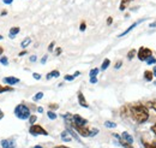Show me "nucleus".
I'll return each instance as SVG.
<instances>
[{
    "instance_id": "f257e3e1",
    "label": "nucleus",
    "mask_w": 156,
    "mask_h": 148,
    "mask_svg": "<svg viewBox=\"0 0 156 148\" xmlns=\"http://www.w3.org/2000/svg\"><path fill=\"white\" fill-rule=\"evenodd\" d=\"M130 112H131V116L133 117V119L136 120L137 123H139V124L147 122L148 118H149V111H148V109L144 105H142V104H135V105H132Z\"/></svg>"
},
{
    "instance_id": "f03ea898",
    "label": "nucleus",
    "mask_w": 156,
    "mask_h": 148,
    "mask_svg": "<svg viewBox=\"0 0 156 148\" xmlns=\"http://www.w3.org/2000/svg\"><path fill=\"white\" fill-rule=\"evenodd\" d=\"M15 116L17 117V118H20V119H28L29 117H30V110H29V107L28 106H25L24 104H20V105H17L16 106V109H15Z\"/></svg>"
},
{
    "instance_id": "7ed1b4c3",
    "label": "nucleus",
    "mask_w": 156,
    "mask_h": 148,
    "mask_svg": "<svg viewBox=\"0 0 156 148\" xmlns=\"http://www.w3.org/2000/svg\"><path fill=\"white\" fill-rule=\"evenodd\" d=\"M137 56H138V59L139 60H147L149 57L153 56V52H151V50H149V48H147V47H140L139 48V51L137 52Z\"/></svg>"
},
{
    "instance_id": "20e7f679",
    "label": "nucleus",
    "mask_w": 156,
    "mask_h": 148,
    "mask_svg": "<svg viewBox=\"0 0 156 148\" xmlns=\"http://www.w3.org/2000/svg\"><path fill=\"white\" fill-rule=\"evenodd\" d=\"M29 132H30L33 136H37V135H44V136H47V135H48V132L43 129L41 125H36V124H34V125L30 127Z\"/></svg>"
},
{
    "instance_id": "39448f33",
    "label": "nucleus",
    "mask_w": 156,
    "mask_h": 148,
    "mask_svg": "<svg viewBox=\"0 0 156 148\" xmlns=\"http://www.w3.org/2000/svg\"><path fill=\"white\" fill-rule=\"evenodd\" d=\"M72 122H73V125H76V127H85L88 123V120L84 119L83 117H80L79 114L72 116Z\"/></svg>"
},
{
    "instance_id": "423d86ee",
    "label": "nucleus",
    "mask_w": 156,
    "mask_h": 148,
    "mask_svg": "<svg viewBox=\"0 0 156 148\" xmlns=\"http://www.w3.org/2000/svg\"><path fill=\"white\" fill-rule=\"evenodd\" d=\"M4 82L7 84V86H13V84H17V83H20V78H17V77H15V76H9V77H5L4 78Z\"/></svg>"
},
{
    "instance_id": "0eeeda50",
    "label": "nucleus",
    "mask_w": 156,
    "mask_h": 148,
    "mask_svg": "<svg viewBox=\"0 0 156 148\" xmlns=\"http://www.w3.org/2000/svg\"><path fill=\"white\" fill-rule=\"evenodd\" d=\"M1 147L2 148H15L16 147V143L12 139H9V140H1Z\"/></svg>"
},
{
    "instance_id": "6e6552de",
    "label": "nucleus",
    "mask_w": 156,
    "mask_h": 148,
    "mask_svg": "<svg viewBox=\"0 0 156 148\" xmlns=\"http://www.w3.org/2000/svg\"><path fill=\"white\" fill-rule=\"evenodd\" d=\"M73 128L77 130V132L80 136H83V137H88L89 136V129H87L85 127H76V125H73Z\"/></svg>"
},
{
    "instance_id": "1a4fd4ad",
    "label": "nucleus",
    "mask_w": 156,
    "mask_h": 148,
    "mask_svg": "<svg viewBox=\"0 0 156 148\" xmlns=\"http://www.w3.org/2000/svg\"><path fill=\"white\" fill-rule=\"evenodd\" d=\"M78 102H79V105L82 107H85V109L89 107V105H88V102H87V100H85V98H84V95L82 93H78Z\"/></svg>"
},
{
    "instance_id": "9d476101",
    "label": "nucleus",
    "mask_w": 156,
    "mask_h": 148,
    "mask_svg": "<svg viewBox=\"0 0 156 148\" xmlns=\"http://www.w3.org/2000/svg\"><path fill=\"white\" fill-rule=\"evenodd\" d=\"M140 22H142V19H140V20H138V22H136V23H133L132 25H130V27H129V28H127V29H126L124 33H121V34L119 35V37H122V36H125V35H127V34H129V33H130L132 29H135V28H136V27L139 24V23H140Z\"/></svg>"
},
{
    "instance_id": "9b49d317",
    "label": "nucleus",
    "mask_w": 156,
    "mask_h": 148,
    "mask_svg": "<svg viewBox=\"0 0 156 148\" xmlns=\"http://www.w3.org/2000/svg\"><path fill=\"white\" fill-rule=\"evenodd\" d=\"M121 139H122L125 142H127V143H132V142H133V137H132L129 132H126V131H124V132L121 134Z\"/></svg>"
},
{
    "instance_id": "f8f14e48",
    "label": "nucleus",
    "mask_w": 156,
    "mask_h": 148,
    "mask_svg": "<svg viewBox=\"0 0 156 148\" xmlns=\"http://www.w3.org/2000/svg\"><path fill=\"white\" fill-rule=\"evenodd\" d=\"M20 31V27H13V28H11V29H10L9 37H10V39H15V37H16V35H17Z\"/></svg>"
},
{
    "instance_id": "ddd939ff",
    "label": "nucleus",
    "mask_w": 156,
    "mask_h": 148,
    "mask_svg": "<svg viewBox=\"0 0 156 148\" xmlns=\"http://www.w3.org/2000/svg\"><path fill=\"white\" fill-rule=\"evenodd\" d=\"M61 139H62L64 141H66V142H70V141H71V137L69 136V131H67V130H64V131L61 132Z\"/></svg>"
},
{
    "instance_id": "4468645a",
    "label": "nucleus",
    "mask_w": 156,
    "mask_h": 148,
    "mask_svg": "<svg viewBox=\"0 0 156 148\" xmlns=\"http://www.w3.org/2000/svg\"><path fill=\"white\" fill-rule=\"evenodd\" d=\"M153 77H154V75H153V71H149V70H147V71L144 72V78H145L148 82L153 81Z\"/></svg>"
},
{
    "instance_id": "2eb2a0df",
    "label": "nucleus",
    "mask_w": 156,
    "mask_h": 148,
    "mask_svg": "<svg viewBox=\"0 0 156 148\" xmlns=\"http://www.w3.org/2000/svg\"><path fill=\"white\" fill-rule=\"evenodd\" d=\"M59 76H60V72H59L58 70H53L52 72H49V74L46 76V78L47 80H51L52 77H59Z\"/></svg>"
},
{
    "instance_id": "dca6fc26",
    "label": "nucleus",
    "mask_w": 156,
    "mask_h": 148,
    "mask_svg": "<svg viewBox=\"0 0 156 148\" xmlns=\"http://www.w3.org/2000/svg\"><path fill=\"white\" fill-rule=\"evenodd\" d=\"M109 64H111V60H109V59H105L103 63H102V65H101V70H102V71L107 70V68L109 66Z\"/></svg>"
},
{
    "instance_id": "f3484780",
    "label": "nucleus",
    "mask_w": 156,
    "mask_h": 148,
    "mask_svg": "<svg viewBox=\"0 0 156 148\" xmlns=\"http://www.w3.org/2000/svg\"><path fill=\"white\" fill-rule=\"evenodd\" d=\"M129 2H130V0H122L121 2H120V6H119V10L120 11H124L126 7H127V5H129Z\"/></svg>"
},
{
    "instance_id": "a211bd4d",
    "label": "nucleus",
    "mask_w": 156,
    "mask_h": 148,
    "mask_svg": "<svg viewBox=\"0 0 156 148\" xmlns=\"http://www.w3.org/2000/svg\"><path fill=\"white\" fill-rule=\"evenodd\" d=\"M142 143H143V146L145 148H156V140L153 143H148L147 141H143V140H142Z\"/></svg>"
},
{
    "instance_id": "6ab92c4d",
    "label": "nucleus",
    "mask_w": 156,
    "mask_h": 148,
    "mask_svg": "<svg viewBox=\"0 0 156 148\" xmlns=\"http://www.w3.org/2000/svg\"><path fill=\"white\" fill-rule=\"evenodd\" d=\"M30 42H31V39H30V37H27V39H24V40L22 41L20 46H22L23 48H25L27 46H29V45H30Z\"/></svg>"
},
{
    "instance_id": "aec40b11",
    "label": "nucleus",
    "mask_w": 156,
    "mask_h": 148,
    "mask_svg": "<svg viewBox=\"0 0 156 148\" xmlns=\"http://www.w3.org/2000/svg\"><path fill=\"white\" fill-rule=\"evenodd\" d=\"M12 91H13V88L10 87V86H5V87L0 86V94H1V93H5V92H12Z\"/></svg>"
},
{
    "instance_id": "412c9836",
    "label": "nucleus",
    "mask_w": 156,
    "mask_h": 148,
    "mask_svg": "<svg viewBox=\"0 0 156 148\" xmlns=\"http://www.w3.org/2000/svg\"><path fill=\"white\" fill-rule=\"evenodd\" d=\"M119 142H120V145H121L122 147H125V148H133L131 143H127V142H125V141L121 139V136H120V139H119Z\"/></svg>"
},
{
    "instance_id": "4be33fe9",
    "label": "nucleus",
    "mask_w": 156,
    "mask_h": 148,
    "mask_svg": "<svg viewBox=\"0 0 156 148\" xmlns=\"http://www.w3.org/2000/svg\"><path fill=\"white\" fill-rule=\"evenodd\" d=\"M105 127H106V128H115L117 124H115L114 122H109V120H107V122H105Z\"/></svg>"
},
{
    "instance_id": "5701e85b",
    "label": "nucleus",
    "mask_w": 156,
    "mask_h": 148,
    "mask_svg": "<svg viewBox=\"0 0 156 148\" xmlns=\"http://www.w3.org/2000/svg\"><path fill=\"white\" fill-rule=\"evenodd\" d=\"M47 116H48V118H49V119H52V120L57 119V114H55L53 111H48L47 112Z\"/></svg>"
},
{
    "instance_id": "b1692460",
    "label": "nucleus",
    "mask_w": 156,
    "mask_h": 148,
    "mask_svg": "<svg viewBox=\"0 0 156 148\" xmlns=\"http://www.w3.org/2000/svg\"><path fill=\"white\" fill-rule=\"evenodd\" d=\"M98 129H96V128L89 129V136H90V137H93V136H95V135H98Z\"/></svg>"
},
{
    "instance_id": "393cba45",
    "label": "nucleus",
    "mask_w": 156,
    "mask_h": 148,
    "mask_svg": "<svg viewBox=\"0 0 156 148\" xmlns=\"http://www.w3.org/2000/svg\"><path fill=\"white\" fill-rule=\"evenodd\" d=\"M0 63H1V65H5V66H7V65H9V59H7V57H1V59H0Z\"/></svg>"
},
{
    "instance_id": "a878e982",
    "label": "nucleus",
    "mask_w": 156,
    "mask_h": 148,
    "mask_svg": "<svg viewBox=\"0 0 156 148\" xmlns=\"http://www.w3.org/2000/svg\"><path fill=\"white\" fill-rule=\"evenodd\" d=\"M155 63H156V59L153 56L149 57V58L147 59V64H148V65H151V64H155Z\"/></svg>"
},
{
    "instance_id": "bb28decb",
    "label": "nucleus",
    "mask_w": 156,
    "mask_h": 148,
    "mask_svg": "<svg viewBox=\"0 0 156 148\" xmlns=\"http://www.w3.org/2000/svg\"><path fill=\"white\" fill-rule=\"evenodd\" d=\"M136 53H137V51H136V50H131V51H130V52L127 53V58H129V59L131 60V59H132L133 57L136 56Z\"/></svg>"
},
{
    "instance_id": "cd10ccee",
    "label": "nucleus",
    "mask_w": 156,
    "mask_h": 148,
    "mask_svg": "<svg viewBox=\"0 0 156 148\" xmlns=\"http://www.w3.org/2000/svg\"><path fill=\"white\" fill-rule=\"evenodd\" d=\"M42 98H43V93L40 92V93H37V94H36L34 98H33V100H34V101H37V100H41Z\"/></svg>"
},
{
    "instance_id": "c85d7f7f",
    "label": "nucleus",
    "mask_w": 156,
    "mask_h": 148,
    "mask_svg": "<svg viewBox=\"0 0 156 148\" xmlns=\"http://www.w3.org/2000/svg\"><path fill=\"white\" fill-rule=\"evenodd\" d=\"M67 131H69V134H71V135H72V136H73V137H75V139H76L77 141H79V139H78V136H77V135H76V132H75V131L72 130V128H70V127H69V128H67Z\"/></svg>"
},
{
    "instance_id": "c756f323",
    "label": "nucleus",
    "mask_w": 156,
    "mask_h": 148,
    "mask_svg": "<svg viewBox=\"0 0 156 148\" xmlns=\"http://www.w3.org/2000/svg\"><path fill=\"white\" fill-rule=\"evenodd\" d=\"M98 72H100V71H98V69H96V68H95V69H93V70H91V71H90V77H96V75L98 74Z\"/></svg>"
},
{
    "instance_id": "7c9ffc66",
    "label": "nucleus",
    "mask_w": 156,
    "mask_h": 148,
    "mask_svg": "<svg viewBox=\"0 0 156 148\" xmlns=\"http://www.w3.org/2000/svg\"><path fill=\"white\" fill-rule=\"evenodd\" d=\"M29 118H30V119H29L30 124H31V125H34V124H35V122H36V119H37V117H36V116H30Z\"/></svg>"
},
{
    "instance_id": "2f4dec72",
    "label": "nucleus",
    "mask_w": 156,
    "mask_h": 148,
    "mask_svg": "<svg viewBox=\"0 0 156 148\" xmlns=\"http://www.w3.org/2000/svg\"><path fill=\"white\" fill-rule=\"evenodd\" d=\"M85 28H87V24H85L84 22H82V23H80V25H79V30H80V31H84V30H85Z\"/></svg>"
},
{
    "instance_id": "473e14b6",
    "label": "nucleus",
    "mask_w": 156,
    "mask_h": 148,
    "mask_svg": "<svg viewBox=\"0 0 156 148\" xmlns=\"http://www.w3.org/2000/svg\"><path fill=\"white\" fill-rule=\"evenodd\" d=\"M73 80H75L73 75H66L65 76V81H73Z\"/></svg>"
},
{
    "instance_id": "72a5a7b5",
    "label": "nucleus",
    "mask_w": 156,
    "mask_h": 148,
    "mask_svg": "<svg viewBox=\"0 0 156 148\" xmlns=\"http://www.w3.org/2000/svg\"><path fill=\"white\" fill-rule=\"evenodd\" d=\"M149 106H151V107H153V109H154V110L156 111V99L149 102Z\"/></svg>"
},
{
    "instance_id": "f704fd0d",
    "label": "nucleus",
    "mask_w": 156,
    "mask_h": 148,
    "mask_svg": "<svg viewBox=\"0 0 156 148\" xmlns=\"http://www.w3.org/2000/svg\"><path fill=\"white\" fill-rule=\"evenodd\" d=\"M54 45H55L54 42H51V43H49V46H48V51H49V52H52V51H53V48H54Z\"/></svg>"
},
{
    "instance_id": "c9c22d12",
    "label": "nucleus",
    "mask_w": 156,
    "mask_h": 148,
    "mask_svg": "<svg viewBox=\"0 0 156 148\" xmlns=\"http://www.w3.org/2000/svg\"><path fill=\"white\" fill-rule=\"evenodd\" d=\"M90 83H98V78L96 77H90Z\"/></svg>"
},
{
    "instance_id": "e433bc0d",
    "label": "nucleus",
    "mask_w": 156,
    "mask_h": 148,
    "mask_svg": "<svg viewBox=\"0 0 156 148\" xmlns=\"http://www.w3.org/2000/svg\"><path fill=\"white\" fill-rule=\"evenodd\" d=\"M33 77H34L35 80H40V78H41V75L40 74H33Z\"/></svg>"
},
{
    "instance_id": "4c0bfd02",
    "label": "nucleus",
    "mask_w": 156,
    "mask_h": 148,
    "mask_svg": "<svg viewBox=\"0 0 156 148\" xmlns=\"http://www.w3.org/2000/svg\"><path fill=\"white\" fill-rule=\"evenodd\" d=\"M55 54H57V56H60V54H61V48H60V47H58V48L55 50Z\"/></svg>"
},
{
    "instance_id": "58836bf2",
    "label": "nucleus",
    "mask_w": 156,
    "mask_h": 148,
    "mask_svg": "<svg viewBox=\"0 0 156 148\" xmlns=\"http://www.w3.org/2000/svg\"><path fill=\"white\" fill-rule=\"evenodd\" d=\"M36 59H37L36 56H31L30 58H29V60H30V61H33V63H34V61H36Z\"/></svg>"
},
{
    "instance_id": "ea45409f",
    "label": "nucleus",
    "mask_w": 156,
    "mask_h": 148,
    "mask_svg": "<svg viewBox=\"0 0 156 148\" xmlns=\"http://www.w3.org/2000/svg\"><path fill=\"white\" fill-rule=\"evenodd\" d=\"M112 22H113V18H112V17H108V18H107V24H108V25H111Z\"/></svg>"
},
{
    "instance_id": "a19ab883",
    "label": "nucleus",
    "mask_w": 156,
    "mask_h": 148,
    "mask_svg": "<svg viewBox=\"0 0 156 148\" xmlns=\"http://www.w3.org/2000/svg\"><path fill=\"white\" fill-rule=\"evenodd\" d=\"M121 65H122V61H118L117 64H115V66H114V68H115V69H119Z\"/></svg>"
},
{
    "instance_id": "79ce46f5",
    "label": "nucleus",
    "mask_w": 156,
    "mask_h": 148,
    "mask_svg": "<svg viewBox=\"0 0 156 148\" xmlns=\"http://www.w3.org/2000/svg\"><path fill=\"white\" fill-rule=\"evenodd\" d=\"M2 1H4V4L10 5V4H12V1H13V0H2Z\"/></svg>"
},
{
    "instance_id": "37998d69",
    "label": "nucleus",
    "mask_w": 156,
    "mask_h": 148,
    "mask_svg": "<svg viewBox=\"0 0 156 148\" xmlns=\"http://www.w3.org/2000/svg\"><path fill=\"white\" fill-rule=\"evenodd\" d=\"M46 60H47V56H43L42 57V59H41V63H42V64H44V63H46Z\"/></svg>"
},
{
    "instance_id": "c03bdc74",
    "label": "nucleus",
    "mask_w": 156,
    "mask_h": 148,
    "mask_svg": "<svg viewBox=\"0 0 156 148\" xmlns=\"http://www.w3.org/2000/svg\"><path fill=\"white\" fill-rule=\"evenodd\" d=\"M49 107H51V109H58V105H57V104H54V105H53V104H51V105H49Z\"/></svg>"
},
{
    "instance_id": "a18cd8bd",
    "label": "nucleus",
    "mask_w": 156,
    "mask_h": 148,
    "mask_svg": "<svg viewBox=\"0 0 156 148\" xmlns=\"http://www.w3.org/2000/svg\"><path fill=\"white\" fill-rule=\"evenodd\" d=\"M151 131H153V132H154V134L156 135V124H154V125L151 127Z\"/></svg>"
},
{
    "instance_id": "49530a36",
    "label": "nucleus",
    "mask_w": 156,
    "mask_h": 148,
    "mask_svg": "<svg viewBox=\"0 0 156 148\" xmlns=\"http://www.w3.org/2000/svg\"><path fill=\"white\" fill-rule=\"evenodd\" d=\"M6 15H7V11H5V10L1 11V13H0V16H6Z\"/></svg>"
},
{
    "instance_id": "de8ad7c7",
    "label": "nucleus",
    "mask_w": 156,
    "mask_h": 148,
    "mask_svg": "<svg viewBox=\"0 0 156 148\" xmlns=\"http://www.w3.org/2000/svg\"><path fill=\"white\" fill-rule=\"evenodd\" d=\"M24 54H27V51H22V52H20V53L18 54V56L22 57V56H24Z\"/></svg>"
},
{
    "instance_id": "09e8293b",
    "label": "nucleus",
    "mask_w": 156,
    "mask_h": 148,
    "mask_svg": "<svg viewBox=\"0 0 156 148\" xmlns=\"http://www.w3.org/2000/svg\"><path fill=\"white\" fill-rule=\"evenodd\" d=\"M4 118V112L0 110V119H2Z\"/></svg>"
},
{
    "instance_id": "8fccbe9b",
    "label": "nucleus",
    "mask_w": 156,
    "mask_h": 148,
    "mask_svg": "<svg viewBox=\"0 0 156 148\" xmlns=\"http://www.w3.org/2000/svg\"><path fill=\"white\" fill-rule=\"evenodd\" d=\"M37 111H39L40 113H42V112H43V109H42V107H39V109H37Z\"/></svg>"
},
{
    "instance_id": "3c124183",
    "label": "nucleus",
    "mask_w": 156,
    "mask_h": 148,
    "mask_svg": "<svg viewBox=\"0 0 156 148\" xmlns=\"http://www.w3.org/2000/svg\"><path fill=\"white\" fill-rule=\"evenodd\" d=\"M153 75H154V76L156 77V66L154 68V70H153Z\"/></svg>"
},
{
    "instance_id": "603ef678",
    "label": "nucleus",
    "mask_w": 156,
    "mask_h": 148,
    "mask_svg": "<svg viewBox=\"0 0 156 148\" xmlns=\"http://www.w3.org/2000/svg\"><path fill=\"white\" fill-rule=\"evenodd\" d=\"M79 74H80V72H79V71H77V72H76V74L73 75V77H76V76H79Z\"/></svg>"
},
{
    "instance_id": "864d4df0",
    "label": "nucleus",
    "mask_w": 156,
    "mask_h": 148,
    "mask_svg": "<svg viewBox=\"0 0 156 148\" xmlns=\"http://www.w3.org/2000/svg\"><path fill=\"white\" fill-rule=\"evenodd\" d=\"M150 27H151V28H153V27H156V22L155 23H151V24H150Z\"/></svg>"
},
{
    "instance_id": "5fc2aeb1",
    "label": "nucleus",
    "mask_w": 156,
    "mask_h": 148,
    "mask_svg": "<svg viewBox=\"0 0 156 148\" xmlns=\"http://www.w3.org/2000/svg\"><path fill=\"white\" fill-rule=\"evenodd\" d=\"M58 148H70V147H66V146H58Z\"/></svg>"
},
{
    "instance_id": "6e6d98bb",
    "label": "nucleus",
    "mask_w": 156,
    "mask_h": 148,
    "mask_svg": "<svg viewBox=\"0 0 156 148\" xmlns=\"http://www.w3.org/2000/svg\"><path fill=\"white\" fill-rule=\"evenodd\" d=\"M2 51H4V50H2V47H0V54L2 53Z\"/></svg>"
},
{
    "instance_id": "4d7b16f0",
    "label": "nucleus",
    "mask_w": 156,
    "mask_h": 148,
    "mask_svg": "<svg viewBox=\"0 0 156 148\" xmlns=\"http://www.w3.org/2000/svg\"><path fill=\"white\" fill-rule=\"evenodd\" d=\"M34 148H42V147H41V146H35Z\"/></svg>"
},
{
    "instance_id": "13d9d810",
    "label": "nucleus",
    "mask_w": 156,
    "mask_h": 148,
    "mask_svg": "<svg viewBox=\"0 0 156 148\" xmlns=\"http://www.w3.org/2000/svg\"><path fill=\"white\" fill-rule=\"evenodd\" d=\"M0 40H2V36H1V35H0Z\"/></svg>"
},
{
    "instance_id": "bf43d9fd",
    "label": "nucleus",
    "mask_w": 156,
    "mask_h": 148,
    "mask_svg": "<svg viewBox=\"0 0 156 148\" xmlns=\"http://www.w3.org/2000/svg\"><path fill=\"white\" fill-rule=\"evenodd\" d=\"M54 148H58V147H54Z\"/></svg>"
},
{
    "instance_id": "052dcab7",
    "label": "nucleus",
    "mask_w": 156,
    "mask_h": 148,
    "mask_svg": "<svg viewBox=\"0 0 156 148\" xmlns=\"http://www.w3.org/2000/svg\"><path fill=\"white\" fill-rule=\"evenodd\" d=\"M155 84H156V82H155Z\"/></svg>"
}]
</instances>
